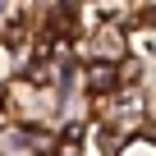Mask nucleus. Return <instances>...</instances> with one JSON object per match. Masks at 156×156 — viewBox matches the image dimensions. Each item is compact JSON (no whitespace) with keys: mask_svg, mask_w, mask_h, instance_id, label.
<instances>
[{"mask_svg":"<svg viewBox=\"0 0 156 156\" xmlns=\"http://www.w3.org/2000/svg\"><path fill=\"white\" fill-rule=\"evenodd\" d=\"M110 87H119V64H106V60L87 64V92H110Z\"/></svg>","mask_w":156,"mask_h":156,"instance_id":"nucleus-1","label":"nucleus"},{"mask_svg":"<svg viewBox=\"0 0 156 156\" xmlns=\"http://www.w3.org/2000/svg\"><path fill=\"white\" fill-rule=\"evenodd\" d=\"M142 14H147V19L156 23V0H142Z\"/></svg>","mask_w":156,"mask_h":156,"instance_id":"nucleus-2","label":"nucleus"}]
</instances>
